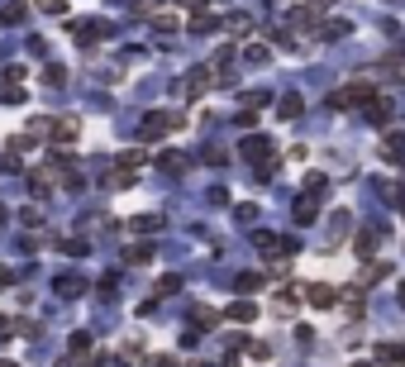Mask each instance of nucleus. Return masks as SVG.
I'll use <instances>...</instances> for the list:
<instances>
[{
    "label": "nucleus",
    "mask_w": 405,
    "mask_h": 367,
    "mask_svg": "<svg viewBox=\"0 0 405 367\" xmlns=\"http://www.w3.org/2000/svg\"><path fill=\"white\" fill-rule=\"evenodd\" d=\"M172 129H182V115H172V110H153V115H143L138 139H143V143H158V139H167Z\"/></svg>",
    "instance_id": "f257e3e1"
},
{
    "label": "nucleus",
    "mask_w": 405,
    "mask_h": 367,
    "mask_svg": "<svg viewBox=\"0 0 405 367\" xmlns=\"http://www.w3.org/2000/svg\"><path fill=\"white\" fill-rule=\"evenodd\" d=\"M258 248H262V258H291V253H296V244H291V239H282V234H262V239H258Z\"/></svg>",
    "instance_id": "f03ea898"
},
{
    "label": "nucleus",
    "mask_w": 405,
    "mask_h": 367,
    "mask_svg": "<svg viewBox=\"0 0 405 367\" xmlns=\"http://www.w3.org/2000/svg\"><path fill=\"white\" fill-rule=\"evenodd\" d=\"M48 139H53L58 148H67V143L82 139V124H77V119H53V134H48Z\"/></svg>",
    "instance_id": "7ed1b4c3"
},
{
    "label": "nucleus",
    "mask_w": 405,
    "mask_h": 367,
    "mask_svg": "<svg viewBox=\"0 0 405 367\" xmlns=\"http://www.w3.org/2000/svg\"><path fill=\"white\" fill-rule=\"evenodd\" d=\"M238 153H243V158H262V163H272V143H267L262 134H248V139L238 143Z\"/></svg>",
    "instance_id": "20e7f679"
},
{
    "label": "nucleus",
    "mask_w": 405,
    "mask_h": 367,
    "mask_svg": "<svg viewBox=\"0 0 405 367\" xmlns=\"http://www.w3.org/2000/svg\"><path fill=\"white\" fill-rule=\"evenodd\" d=\"M305 300H310L315 310H329V305L339 300V291H334V286H324V281H315V286H305Z\"/></svg>",
    "instance_id": "39448f33"
},
{
    "label": "nucleus",
    "mask_w": 405,
    "mask_h": 367,
    "mask_svg": "<svg viewBox=\"0 0 405 367\" xmlns=\"http://www.w3.org/2000/svg\"><path fill=\"white\" fill-rule=\"evenodd\" d=\"M205 86H210V67H196V72H186V82H182V91L191 95V100H196Z\"/></svg>",
    "instance_id": "423d86ee"
},
{
    "label": "nucleus",
    "mask_w": 405,
    "mask_h": 367,
    "mask_svg": "<svg viewBox=\"0 0 405 367\" xmlns=\"http://www.w3.org/2000/svg\"><path fill=\"white\" fill-rule=\"evenodd\" d=\"M229 320H234V324H253V320H258V305H253V300H234V305H229Z\"/></svg>",
    "instance_id": "0eeeda50"
},
{
    "label": "nucleus",
    "mask_w": 405,
    "mask_h": 367,
    "mask_svg": "<svg viewBox=\"0 0 405 367\" xmlns=\"http://www.w3.org/2000/svg\"><path fill=\"white\" fill-rule=\"evenodd\" d=\"M367 119H372V124H386V119H391V100H377V95H372V100H367Z\"/></svg>",
    "instance_id": "6e6552de"
},
{
    "label": "nucleus",
    "mask_w": 405,
    "mask_h": 367,
    "mask_svg": "<svg viewBox=\"0 0 405 367\" xmlns=\"http://www.w3.org/2000/svg\"><path fill=\"white\" fill-rule=\"evenodd\" d=\"M258 286H262V276H258V272H238V281H234V291H238V296H253Z\"/></svg>",
    "instance_id": "1a4fd4ad"
},
{
    "label": "nucleus",
    "mask_w": 405,
    "mask_h": 367,
    "mask_svg": "<svg viewBox=\"0 0 405 367\" xmlns=\"http://www.w3.org/2000/svg\"><path fill=\"white\" fill-rule=\"evenodd\" d=\"M101 38H110V24H86V29H82V43H101Z\"/></svg>",
    "instance_id": "9d476101"
},
{
    "label": "nucleus",
    "mask_w": 405,
    "mask_h": 367,
    "mask_svg": "<svg viewBox=\"0 0 405 367\" xmlns=\"http://www.w3.org/2000/svg\"><path fill=\"white\" fill-rule=\"evenodd\" d=\"M382 148H386V158H396V163H401V158H405V134H386V143H382Z\"/></svg>",
    "instance_id": "9b49d317"
},
{
    "label": "nucleus",
    "mask_w": 405,
    "mask_h": 367,
    "mask_svg": "<svg viewBox=\"0 0 405 367\" xmlns=\"http://www.w3.org/2000/svg\"><path fill=\"white\" fill-rule=\"evenodd\" d=\"M296 220H301V224H310V220H319V205L301 196V205H296Z\"/></svg>",
    "instance_id": "f8f14e48"
},
{
    "label": "nucleus",
    "mask_w": 405,
    "mask_h": 367,
    "mask_svg": "<svg viewBox=\"0 0 405 367\" xmlns=\"http://www.w3.org/2000/svg\"><path fill=\"white\" fill-rule=\"evenodd\" d=\"M182 163H186L182 153H162V158H158V167H162V172H182Z\"/></svg>",
    "instance_id": "ddd939ff"
},
{
    "label": "nucleus",
    "mask_w": 405,
    "mask_h": 367,
    "mask_svg": "<svg viewBox=\"0 0 405 367\" xmlns=\"http://www.w3.org/2000/svg\"><path fill=\"white\" fill-rule=\"evenodd\" d=\"M382 67H386V72H391V77H405V53H391V58H386V62H382Z\"/></svg>",
    "instance_id": "4468645a"
},
{
    "label": "nucleus",
    "mask_w": 405,
    "mask_h": 367,
    "mask_svg": "<svg viewBox=\"0 0 405 367\" xmlns=\"http://www.w3.org/2000/svg\"><path fill=\"white\" fill-rule=\"evenodd\" d=\"M153 29H158V34H172V29H177V14H153Z\"/></svg>",
    "instance_id": "2eb2a0df"
},
{
    "label": "nucleus",
    "mask_w": 405,
    "mask_h": 367,
    "mask_svg": "<svg viewBox=\"0 0 405 367\" xmlns=\"http://www.w3.org/2000/svg\"><path fill=\"white\" fill-rule=\"evenodd\" d=\"M343 34H348V19H329L324 24V38H343Z\"/></svg>",
    "instance_id": "dca6fc26"
},
{
    "label": "nucleus",
    "mask_w": 405,
    "mask_h": 367,
    "mask_svg": "<svg viewBox=\"0 0 405 367\" xmlns=\"http://www.w3.org/2000/svg\"><path fill=\"white\" fill-rule=\"evenodd\" d=\"M296 115H301V95H286L282 100V119H296Z\"/></svg>",
    "instance_id": "f3484780"
},
{
    "label": "nucleus",
    "mask_w": 405,
    "mask_h": 367,
    "mask_svg": "<svg viewBox=\"0 0 405 367\" xmlns=\"http://www.w3.org/2000/svg\"><path fill=\"white\" fill-rule=\"evenodd\" d=\"M58 291H62V296H82V291H86V281H72V276H62V281H58Z\"/></svg>",
    "instance_id": "a211bd4d"
},
{
    "label": "nucleus",
    "mask_w": 405,
    "mask_h": 367,
    "mask_svg": "<svg viewBox=\"0 0 405 367\" xmlns=\"http://www.w3.org/2000/svg\"><path fill=\"white\" fill-rule=\"evenodd\" d=\"M382 358H391V363H405V344H386V348H382Z\"/></svg>",
    "instance_id": "6ab92c4d"
},
{
    "label": "nucleus",
    "mask_w": 405,
    "mask_h": 367,
    "mask_svg": "<svg viewBox=\"0 0 405 367\" xmlns=\"http://www.w3.org/2000/svg\"><path fill=\"white\" fill-rule=\"evenodd\" d=\"M0 100H5V105H24V91H19V86H5Z\"/></svg>",
    "instance_id": "aec40b11"
},
{
    "label": "nucleus",
    "mask_w": 405,
    "mask_h": 367,
    "mask_svg": "<svg viewBox=\"0 0 405 367\" xmlns=\"http://www.w3.org/2000/svg\"><path fill=\"white\" fill-rule=\"evenodd\" d=\"M43 82H48V86H62V82H67V72H62V67H48V72H43Z\"/></svg>",
    "instance_id": "412c9836"
},
{
    "label": "nucleus",
    "mask_w": 405,
    "mask_h": 367,
    "mask_svg": "<svg viewBox=\"0 0 405 367\" xmlns=\"http://www.w3.org/2000/svg\"><path fill=\"white\" fill-rule=\"evenodd\" d=\"M158 224H162L158 215H138V220H134V229H143V234H148V229H158Z\"/></svg>",
    "instance_id": "4be33fe9"
},
{
    "label": "nucleus",
    "mask_w": 405,
    "mask_h": 367,
    "mask_svg": "<svg viewBox=\"0 0 405 367\" xmlns=\"http://www.w3.org/2000/svg\"><path fill=\"white\" fill-rule=\"evenodd\" d=\"M148 258H153V248H148V244H138V248H129V263H148Z\"/></svg>",
    "instance_id": "5701e85b"
},
{
    "label": "nucleus",
    "mask_w": 405,
    "mask_h": 367,
    "mask_svg": "<svg viewBox=\"0 0 405 367\" xmlns=\"http://www.w3.org/2000/svg\"><path fill=\"white\" fill-rule=\"evenodd\" d=\"M177 286H182V276H162V281H158V296H172Z\"/></svg>",
    "instance_id": "b1692460"
},
{
    "label": "nucleus",
    "mask_w": 405,
    "mask_h": 367,
    "mask_svg": "<svg viewBox=\"0 0 405 367\" xmlns=\"http://www.w3.org/2000/svg\"><path fill=\"white\" fill-rule=\"evenodd\" d=\"M38 10H43V14H67V5H62V0H38Z\"/></svg>",
    "instance_id": "393cba45"
},
{
    "label": "nucleus",
    "mask_w": 405,
    "mask_h": 367,
    "mask_svg": "<svg viewBox=\"0 0 405 367\" xmlns=\"http://www.w3.org/2000/svg\"><path fill=\"white\" fill-rule=\"evenodd\" d=\"M5 24H24V5H10L5 10Z\"/></svg>",
    "instance_id": "a878e982"
},
{
    "label": "nucleus",
    "mask_w": 405,
    "mask_h": 367,
    "mask_svg": "<svg viewBox=\"0 0 405 367\" xmlns=\"http://www.w3.org/2000/svg\"><path fill=\"white\" fill-rule=\"evenodd\" d=\"M91 348V334H72V353H86Z\"/></svg>",
    "instance_id": "bb28decb"
},
{
    "label": "nucleus",
    "mask_w": 405,
    "mask_h": 367,
    "mask_svg": "<svg viewBox=\"0 0 405 367\" xmlns=\"http://www.w3.org/2000/svg\"><path fill=\"white\" fill-rule=\"evenodd\" d=\"M10 281H14V272H10V268H0V286H10Z\"/></svg>",
    "instance_id": "cd10ccee"
},
{
    "label": "nucleus",
    "mask_w": 405,
    "mask_h": 367,
    "mask_svg": "<svg viewBox=\"0 0 405 367\" xmlns=\"http://www.w3.org/2000/svg\"><path fill=\"white\" fill-rule=\"evenodd\" d=\"M10 329H14V324H10V320H0V339H10Z\"/></svg>",
    "instance_id": "c85d7f7f"
},
{
    "label": "nucleus",
    "mask_w": 405,
    "mask_h": 367,
    "mask_svg": "<svg viewBox=\"0 0 405 367\" xmlns=\"http://www.w3.org/2000/svg\"><path fill=\"white\" fill-rule=\"evenodd\" d=\"M401 305H405V286H401Z\"/></svg>",
    "instance_id": "c756f323"
},
{
    "label": "nucleus",
    "mask_w": 405,
    "mask_h": 367,
    "mask_svg": "<svg viewBox=\"0 0 405 367\" xmlns=\"http://www.w3.org/2000/svg\"><path fill=\"white\" fill-rule=\"evenodd\" d=\"M0 224H5V210H0Z\"/></svg>",
    "instance_id": "7c9ffc66"
},
{
    "label": "nucleus",
    "mask_w": 405,
    "mask_h": 367,
    "mask_svg": "<svg viewBox=\"0 0 405 367\" xmlns=\"http://www.w3.org/2000/svg\"><path fill=\"white\" fill-rule=\"evenodd\" d=\"M0 367H14V363H0Z\"/></svg>",
    "instance_id": "2f4dec72"
}]
</instances>
